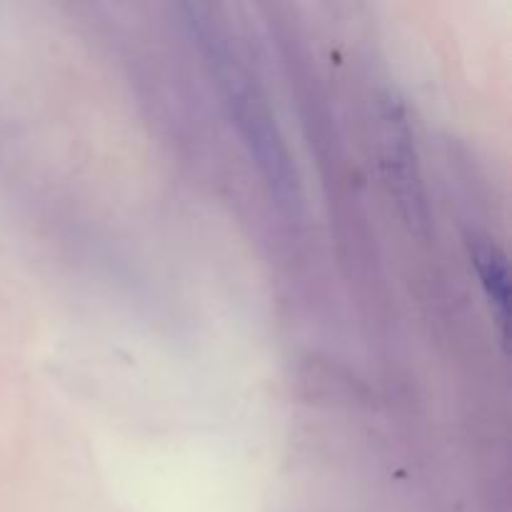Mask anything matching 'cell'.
I'll return each mask as SVG.
<instances>
[{"label":"cell","instance_id":"cell-1","mask_svg":"<svg viewBox=\"0 0 512 512\" xmlns=\"http://www.w3.org/2000/svg\"><path fill=\"white\" fill-rule=\"evenodd\" d=\"M195 25H198L200 43L205 45V53L210 58L208 63L213 65L215 78L223 88L225 103L230 105V113H233L245 143L250 145V153L255 155L263 173L275 185V193L285 198L293 188V175H290L288 153L280 143L268 103L250 78L248 68L240 63L235 50L230 48L223 28L213 20H195Z\"/></svg>","mask_w":512,"mask_h":512},{"label":"cell","instance_id":"cell-2","mask_svg":"<svg viewBox=\"0 0 512 512\" xmlns=\"http://www.w3.org/2000/svg\"><path fill=\"white\" fill-rule=\"evenodd\" d=\"M470 258L480 275L485 295L490 300L495 320L500 325L503 338H508L510 323V273L505 253L490 238H470Z\"/></svg>","mask_w":512,"mask_h":512}]
</instances>
